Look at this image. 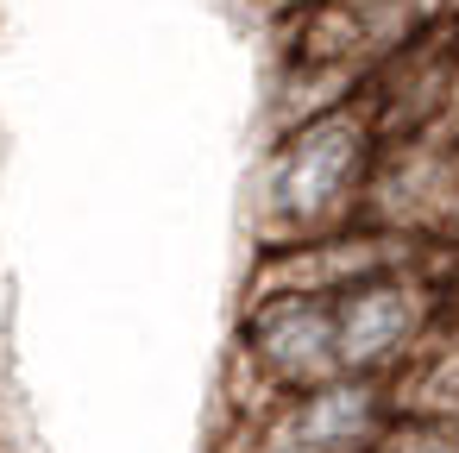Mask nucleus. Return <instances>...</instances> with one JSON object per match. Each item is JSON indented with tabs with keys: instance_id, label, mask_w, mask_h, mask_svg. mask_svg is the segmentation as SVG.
<instances>
[{
	"instance_id": "nucleus-1",
	"label": "nucleus",
	"mask_w": 459,
	"mask_h": 453,
	"mask_svg": "<svg viewBox=\"0 0 459 453\" xmlns=\"http://www.w3.org/2000/svg\"><path fill=\"white\" fill-rule=\"evenodd\" d=\"M377 158H384V139L365 101H346L333 114H315L277 133L258 170V246H296V240H327L359 227Z\"/></svg>"
},
{
	"instance_id": "nucleus-2",
	"label": "nucleus",
	"mask_w": 459,
	"mask_h": 453,
	"mask_svg": "<svg viewBox=\"0 0 459 453\" xmlns=\"http://www.w3.org/2000/svg\"><path fill=\"white\" fill-rule=\"evenodd\" d=\"M340 378L333 296L308 290H246L233 353H227V434L258 428L277 403Z\"/></svg>"
},
{
	"instance_id": "nucleus-3",
	"label": "nucleus",
	"mask_w": 459,
	"mask_h": 453,
	"mask_svg": "<svg viewBox=\"0 0 459 453\" xmlns=\"http://www.w3.org/2000/svg\"><path fill=\"white\" fill-rule=\"evenodd\" d=\"M371 453H459V434L440 415H403L396 409V422L384 428V440Z\"/></svg>"
},
{
	"instance_id": "nucleus-4",
	"label": "nucleus",
	"mask_w": 459,
	"mask_h": 453,
	"mask_svg": "<svg viewBox=\"0 0 459 453\" xmlns=\"http://www.w3.org/2000/svg\"><path fill=\"white\" fill-rule=\"evenodd\" d=\"M440 240H446V252L459 258V196H453V214H446V233H440Z\"/></svg>"
},
{
	"instance_id": "nucleus-5",
	"label": "nucleus",
	"mask_w": 459,
	"mask_h": 453,
	"mask_svg": "<svg viewBox=\"0 0 459 453\" xmlns=\"http://www.w3.org/2000/svg\"><path fill=\"white\" fill-rule=\"evenodd\" d=\"M453 434H459V415H453Z\"/></svg>"
},
{
	"instance_id": "nucleus-6",
	"label": "nucleus",
	"mask_w": 459,
	"mask_h": 453,
	"mask_svg": "<svg viewBox=\"0 0 459 453\" xmlns=\"http://www.w3.org/2000/svg\"><path fill=\"white\" fill-rule=\"evenodd\" d=\"M0 453H7V447H0Z\"/></svg>"
}]
</instances>
